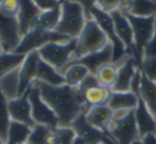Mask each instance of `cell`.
Listing matches in <instances>:
<instances>
[{
	"mask_svg": "<svg viewBox=\"0 0 156 144\" xmlns=\"http://www.w3.org/2000/svg\"><path fill=\"white\" fill-rule=\"evenodd\" d=\"M76 135L87 140L89 144H115L107 132L93 127L86 118L85 112L80 113L72 124Z\"/></svg>",
	"mask_w": 156,
	"mask_h": 144,
	"instance_id": "cell-11",
	"label": "cell"
},
{
	"mask_svg": "<svg viewBox=\"0 0 156 144\" xmlns=\"http://www.w3.org/2000/svg\"><path fill=\"white\" fill-rule=\"evenodd\" d=\"M90 16L91 18H93L96 23L98 24V26L102 28V30L104 31V33L106 34L108 41L111 43L113 48V59L112 62H117L120 61L121 59H123L124 57H126L127 54H129L126 51V48L124 46V44L121 42V40L118 37L117 33H115V25H113L112 17L109 13L102 11L101 9H98V7H93L90 11Z\"/></svg>",
	"mask_w": 156,
	"mask_h": 144,
	"instance_id": "cell-9",
	"label": "cell"
},
{
	"mask_svg": "<svg viewBox=\"0 0 156 144\" xmlns=\"http://www.w3.org/2000/svg\"><path fill=\"white\" fill-rule=\"evenodd\" d=\"M155 135H156V131H155Z\"/></svg>",
	"mask_w": 156,
	"mask_h": 144,
	"instance_id": "cell-49",
	"label": "cell"
},
{
	"mask_svg": "<svg viewBox=\"0 0 156 144\" xmlns=\"http://www.w3.org/2000/svg\"><path fill=\"white\" fill-rule=\"evenodd\" d=\"M111 89L108 86L98 84L92 88H89L83 93V98L89 107L98 105H106L108 104V100L111 95Z\"/></svg>",
	"mask_w": 156,
	"mask_h": 144,
	"instance_id": "cell-24",
	"label": "cell"
},
{
	"mask_svg": "<svg viewBox=\"0 0 156 144\" xmlns=\"http://www.w3.org/2000/svg\"><path fill=\"white\" fill-rule=\"evenodd\" d=\"M9 112L12 121L25 123L29 126H34V122L32 118V109L31 104L28 97V92L18 96L17 98H14L9 100Z\"/></svg>",
	"mask_w": 156,
	"mask_h": 144,
	"instance_id": "cell-15",
	"label": "cell"
},
{
	"mask_svg": "<svg viewBox=\"0 0 156 144\" xmlns=\"http://www.w3.org/2000/svg\"><path fill=\"white\" fill-rule=\"evenodd\" d=\"M41 61V57L37 50L31 51L26 54L23 64L20 67V95L25 94L31 84L37 80V66Z\"/></svg>",
	"mask_w": 156,
	"mask_h": 144,
	"instance_id": "cell-13",
	"label": "cell"
},
{
	"mask_svg": "<svg viewBox=\"0 0 156 144\" xmlns=\"http://www.w3.org/2000/svg\"><path fill=\"white\" fill-rule=\"evenodd\" d=\"M69 40L71 39L57 31H47L37 27H33L26 34L23 35L22 41L16 48L15 52L27 54L34 50H39L50 42H66Z\"/></svg>",
	"mask_w": 156,
	"mask_h": 144,
	"instance_id": "cell-8",
	"label": "cell"
},
{
	"mask_svg": "<svg viewBox=\"0 0 156 144\" xmlns=\"http://www.w3.org/2000/svg\"><path fill=\"white\" fill-rule=\"evenodd\" d=\"M0 144H5V142L3 141V140L1 139V138H0Z\"/></svg>",
	"mask_w": 156,
	"mask_h": 144,
	"instance_id": "cell-44",
	"label": "cell"
},
{
	"mask_svg": "<svg viewBox=\"0 0 156 144\" xmlns=\"http://www.w3.org/2000/svg\"><path fill=\"white\" fill-rule=\"evenodd\" d=\"M76 46V39H71L66 42H50L37 51L42 60L49 63L62 73L73 59Z\"/></svg>",
	"mask_w": 156,
	"mask_h": 144,
	"instance_id": "cell-6",
	"label": "cell"
},
{
	"mask_svg": "<svg viewBox=\"0 0 156 144\" xmlns=\"http://www.w3.org/2000/svg\"><path fill=\"white\" fill-rule=\"evenodd\" d=\"M77 46L73 59L98 51L109 43L106 34L93 18H88L80 34L76 37ZM72 59V60H73Z\"/></svg>",
	"mask_w": 156,
	"mask_h": 144,
	"instance_id": "cell-4",
	"label": "cell"
},
{
	"mask_svg": "<svg viewBox=\"0 0 156 144\" xmlns=\"http://www.w3.org/2000/svg\"><path fill=\"white\" fill-rule=\"evenodd\" d=\"M0 91L8 100H12L20 96V67L0 77Z\"/></svg>",
	"mask_w": 156,
	"mask_h": 144,
	"instance_id": "cell-20",
	"label": "cell"
},
{
	"mask_svg": "<svg viewBox=\"0 0 156 144\" xmlns=\"http://www.w3.org/2000/svg\"><path fill=\"white\" fill-rule=\"evenodd\" d=\"M138 97L142 99L147 109L156 118V82L149 79L143 73L141 77L140 92Z\"/></svg>",
	"mask_w": 156,
	"mask_h": 144,
	"instance_id": "cell-23",
	"label": "cell"
},
{
	"mask_svg": "<svg viewBox=\"0 0 156 144\" xmlns=\"http://www.w3.org/2000/svg\"><path fill=\"white\" fill-rule=\"evenodd\" d=\"M54 128H50L44 125L35 124L31 129L29 135L28 144H52Z\"/></svg>",
	"mask_w": 156,
	"mask_h": 144,
	"instance_id": "cell-31",
	"label": "cell"
},
{
	"mask_svg": "<svg viewBox=\"0 0 156 144\" xmlns=\"http://www.w3.org/2000/svg\"><path fill=\"white\" fill-rule=\"evenodd\" d=\"M32 1L41 12L55 9L61 5L59 0H32Z\"/></svg>",
	"mask_w": 156,
	"mask_h": 144,
	"instance_id": "cell-38",
	"label": "cell"
},
{
	"mask_svg": "<svg viewBox=\"0 0 156 144\" xmlns=\"http://www.w3.org/2000/svg\"><path fill=\"white\" fill-rule=\"evenodd\" d=\"M40 11L32 0H20V11L17 14V20L20 24L22 34H26L29 30L35 26Z\"/></svg>",
	"mask_w": 156,
	"mask_h": 144,
	"instance_id": "cell-19",
	"label": "cell"
},
{
	"mask_svg": "<svg viewBox=\"0 0 156 144\" xmlns=\"http://www.w3.org/2000/svg\"><path fill=\"white\" fill-rule=\"evenodd\" d=\"M37 80L40 82H43L49 86H62L65 84V80L63 77V74L59 69L50 65L49 63L45 62L41 59L37 66Z\"/></svg>",
	"mask_w": 156,
	"mask_h": 144,
	"instance_id": "cell-21",
	"label": "cell"
},
{
	"mask_svg": "<svg viewBox=\"0 0 156 144\" xmlns=\"http://www.w3.org/2000/svg\"><path fill=\"white\" fill-rule=\"evenodd\" d=\"M24 144H28V143H24Z\"/></svg>",
	"mask_w": 156,
	"mask_h": 144,
	"instance_id": "cell-47",
	"label": "cell"
},
{
	"mask_svg": "<svg viewBox=\"0 0 156 144\" xmlns=\"http://www.w3.org/2000/svg\"><path fill=\"white\" fill-rule=\"evenodd\" d=\"M76 132L71 126L57 127L54 129L52 144H73Z\"/></svg>",
	"mask_w": 156,
	"mask_h": 144,
	"instance_id": "cell-33",
	"label": "cell"
},
{
	"mask_svg": "<svg viewBox=\"0 0 156 144\" xmlns=\"http://www.w3.org/2000/svg\"><path fill=\"white\" fill-rule=\"evenodd\" d=\"M144 57H149V58H156V15H155V31H154L153 37L151 39V41L149 42V44L147 45V47L144 48L143 51V58Z\"/></svg>",
	"mask_w": 156,
	"mask_h": 144,
	"instance_id": "cell-39",
	"label": "cell"
},
{
	"mask_svg": "<svg viewBox=\"0 0 156 144\" xmlns=\"http://www.w3.org/2000/svg\"><path fill=\"white\" fill-rule=\"evenodd\" d=\"M139 97L132 91L127 92H115L112 91L107 105L113 110H135L138 105Z\"/></svg>",
	"mask_w": 156,
	"mask_h": 144,
	"instance_id": "cell-22",
	"label": "cell"
},
{
	"mask_svg": "<svg viewBox=\"0 0 156 144\" xmlns=\"http://www.w3.org/2000/svg\"><path fill=\"white\" fill-rule=\"evenodd\" d=\"M62 74L65 80V84L78 88L83 80L90 74V71L83 64L73 62L65 67Z\"/></svg>",
	"mask_w": 156,
	"mask_h": 144,
	"instance_id": "cell-26",
	"label": "cell"
},
{
	"mask_svg": "<svg viewBox=\"0 0 156 144\" xmlns=\"http://www.w3.org/2000/svg\"><path fill=\"white\" fill-rule=\"evenodd\" d=\"M59 1H60V2H63V1H64V0H59Z\"/></svg>",
	"mask_w": 156,
	"mask_h": 144,
	"instance_id": "cell-46",
	"label": "cell"
},
{
	"mask_svg": "<svg viewBox=\"0 0 156 144\" xmlns=\"http://www.w3.org/2000/svg\"><path fill=\"white\" fill-rule=\"evenodd\" d=\"M32 127L25 123L12 121L8 130L5 144H24L28 142Z\"/></svg>",
	"mask_w": 156,
	"mask_h": 144,
	"instance_id": "cell-25",
	"label": "cell"
},
{
	"mask_svg": "<svg viewBox=\"0 0 156 144\" xmlns=\"http://www.w3.org/2000/svg\"><path fill=\"white\" fill-rule=\"evenodd\" d=\"M132 144H143V142H142V140L141 139H138V140H136V141H134Z\"/></svg>",
	"mask_w": 156,
	"mask_h": 144,
	"instance_id": "cell-43",
	"label": "cell"
},
{
	"mask_svg": "<svg viewBox=\"0 0 156 144\" xmlns=\"http://www.w3.org/2000/svg\"><path fill=\"white\" fill-rule=\"evenodd\" d=\"M43 99L51 107L58 116L59 126H72L75 118L83 112H87L89 106L78 88L69 84L49 86L35 80Z\"/></svg>",
	"mask_w": 156,
	"mask_h": 144,
	"instance_id": "cell-1",
	"label": "cell"
},
{
	"mask_svg": "<svg viewBox=\"0 0 156 144\" xmlns=\"http://www.w3.org/2000/svg\"><path fill=\"white\" fill-rule=\"evenodd\" d=\"M27 92H28V97L31 104L32 118L34 124L44 125L54 129L59 127L58 116L51 109V107L43 99L37 81L31 84Z\"/></svg>",
	"mask_w": 156,
	"mask_h": 144,
	"instance_id": "cell-7",
	"label": "cell"
},
{
	"mask_svg": "<svg viewBox=\"0 0 156 144\" xmlns=\"http://www.w3.org/2000/svg\"><path fill=\"white\" fill-rule=\"evenodd\" d=\"M140 71L149 79L156 82V58L144 57L140 65Z\"/></svg>",
	"mask_w": 156,
	"mask_h": 144,
	"instance_id": "cell-35",
	"label": "cell"
},
{
	"mask_svg": "<svg viewBox=\"0 0 156 144\" xmlns=\"http://www.w3.org/2000/svg\"><path fill=\"white\" fill-rule=\"evenodd\" d=\"M3 51V49H2V46H1V43H0V54Z\"/></svg>",
	"mask_w": 156,
	"mask_h": 144,
	"instance_id": "cell-45",
	"label": "cell"
},
{
	"mask_svg": "<svg viewBox=\"0 0 156 144\" xmlns=\"http://www.w3.org/2000/svg\"><path fill=\"white\" fill-rule=\"evenodd\" d=\"M72 1H75V2L79 3V5L83 8V10H85L88 18H91V16H90V11H91L92 8L96 5V1H98V0H72Z\"/></svg>",
	"mask_w": 156,
	"mask_h": 144,
	"instance_id": "cell-40",
	"label": "cell"
},
{
	"mask_svg": "<svg viewBox=\"0 0 156 144\" xmlns=\"http://www.w3.org/2000/svg\"><path fill=\"white\" fill-rule=\"evenodd\" d=\"M113 59V48L111 43L109 42L104 48L98 50V51L91 52V54H85L83 57H79L77 59H73L69 62V64L73 62H77L83 64L91 74H95V72L98 69V67L106 63L112 62Z\"/></svg>",
	"mask_w": 156,
	"mask_h": 144,
	"instance_id": "cell-16",
	"label": "cell"
},
{
	"mask_svg": "<svg viewBox=\"0 0 156 144\" xmlns=\"http://www.w3.org/2000/svg\"><path fill=\"white\" fill-rule=\"evenodd\" d=\"M143 144H156V135L155 133H150L141 138Z\"/></svg>",
	"mask_w": 156,
	"mask_h": 144,
	"instance_id": "cell-41",
	"label": "cell"
},
{
	"mask_svg": "<svg viewBox=\"0 0 156 144\" xmlns=\"http://www.w3.org/2000/svg\"><path fill=\"white\" fill-rule=\"evenodd\" d=\"M134 113L140 138H143L144 135H150V133H155L156 118L147 109V107L140 97L138 99V105L134 110Z\"/></svg>",
	"mask_w": 156,
	"mask_h": 144,
	"instance_id": "cell-18",
	"label": "cell"
},
{
	"mask_svg": "<svg viewBox=\"0 0 156 144\" xmlns=\"http://www.w3.org/2000/svg\"><path fill=\"white\" fill-rule=\"evenodd\" d=\"M154 1H155V2H156V0H154Z\"/></svg>",
	"mask_w": 156,
	"mask_h": 144,
	"instance_id": "cell-48",
	"label": "cell"
},
{
	"mask_svg": "<svg viewBox=\"0 0 156 144\" xmlns=\"http://www.w3.org/2000/svg\"><path fill=\"white\" fill-rule=\"evenodd\" d=\"M128 0H98L96 7L106 13H112L118 10L125 11L127 8Z\"/></svg>",
	"mask_w": 156,
	"mask_h": 144,
	"instance_id": "cell-34",
	"label": "cell"
},
{
	"mask_svg": "<svg viewBox=\"0 0 156 144\" xmlns=\"http://www.w3.org/2000/svg\"><path fill=\"white\" fill-rule=\"evenodd\" d=\"M115 63L119 66V71H118L117 79L113 86H111V91H115V92L130 91L132 81L139 69L136 60L132 54H127L123 59Z\"/></svg>",
	"mask_w": 156,
	"mask_h": 144,
	"instance_id": "cell-12",
	"label": "cell"
},
{
	"mask_svg": "<svg viewBox=\"0 0 156 144\" xmlns=\"http://www.w3.org/2000/svg\"><path fill=\"white\" fill-rule=\"evenodd\" d=\"M139 17H151L156 15V2L154 0H128L125 11Z\"/></svg>",
	"mask_w": 156,
	"mask_h": 144,
	"instance_id": "cell-27",
	"label": "cell"
},
{
	"mask_svg": "<svg viewBox=\"0 0 156 144\" xmlns=\"http://www.w3.org/2000/svg\"><path fill=\"white\" fill-rule=\"evenodd\" d=\"M26 54H18V52H5L0 54V77L5 75L9 72L20 67L25 60Z\"/></svg>",
	"mask_w": 156,
	"mask_h": 144,
	"instance_id": "cell-29",
	"label": "cell"
},
{
	"mask_svg": "<svg viewBox=\"0 0 156 144\" xmlns=\"http://www.w3.org/2000/svg\"><path fill=\"white\" fill-rule=\"evenodd\" d=\"M73 144H89L87 142V140L83 139V137H80V135H75V138H74V141H73Z\"/></svg>",
	"mask_w": 156,
	"mask_h": 144,
	"instance_id": "cell-42",
	"label": "cell"
},
{
	"mask_svg": "<svg viewBox=\"0 0 156 144\" xmlns=\"http://www.w3.org/2000/svg\"><path fill=\"white\" fill-rule=\"evenodd\" d=\"M20 0H0V13L17 17Z\"/></svg>",
	"mask_w": 156,
	"mask_h": 144,
	"instance_id": "cell-36",
	"label": "cell"
},
{
	"mask_svg": "<svg viewBox=\"0 0 156 144\" xmlns=\"http://www.w3.org/2000/svg\"><path fill=\"white\" fill-rule=\"evenodd\" d=\"M108 135L115 144H132L136 140L141 139L135 120L134 110L113 111Z\"/></svg>",
	"mask_w": 156,
	"mask_h": 144,
	"instance_id": "cell-2",
	"label": "cell"
},
{
	"mask_svg": "<svg viewBox=\"0 0 156 144\" xmlns=\"http://www.w3.org/2000/svg\"><path fill=\"white\" fill-rule=\"evenodd\" d=\"M87 19V14L79 3L64 0L61 2V17L56 31L69 39H76L80 34Z\"/></svg>",
	"mask_w": 156,
	"mask_h": 144,
	"instance_id": "cell-3",
	"label": "cell"
},
{
	"mask_svg": "<svg viewBox=\"0 0 156 144\" xmlns=\"http://www.w3.org/2000/svg\"><path fill=\"white\" fill-rule=\"evenodd\" d=\"M86 118L93 127L108 133V128L112 121L113 110L108 105L92 106L86 112Z\"/></svg>",
	"mask_w": 156,
	"mask_h": 144,
	"instance_id": "cell-17",
	"label": "cell"
},
{
	"mask_svg": "<svg viewBox=\"0 0 156 144\" xmlns=\"http://www.w3.org/2000/svg\"><path fill=\"white\" fill-rule=\"evenodd\" d=\"M133 28L134 33V51L133 57L136 60L138 67L140 68V65L143 60V51L149 42L153 37L154 31H155V16L151 17H139V16L132 15L129 13H126Z\"/></svg>",
	"mask_w": 156,
	"mask_h": 144,
	"instance_id": "cell-5",
	"label": "cell"
},
{
	"mask_svg": "<svg viewBox=\"0 0 156 144\" xmlns=\"http://www.w3.org/2000/svg\"><path fill=\"white\" fill-rule=\"evenodd\" d=\"M8 103L9 100L0 91V138L5 142L7 141L8 130H9L10 124L12 122Z\"/></svg>",
	"mask_w": 156,
	"mask_h": 144,
	"instance_id": "cell-32",
	"label": "cell"
},
{
	"mask_svg": "<svg viewBox=\"0 0 156 144\" xmlns=\"http://www.w3.org/2000/svg\"><path fill=\"white\" fill-rule=\"evenodd\" d=\"M118 71H119V66L115 62H109L98 67L94 75L96 76L98 82L102 86H108L111 89V86H113L115 79H117Z\"/></svg>",
	"mask_w": 156,
	"mask_h": 144,
	"instance_id": "cell-30",
	"label": "cell"
},
{
	"mask_svg": "<svg viewBox=\"0 0 156 144\" xmlns=\"http://www.w3.org/2000/svg\"><path fill=\"white\" fill-rule=\"evenodd\" d=\"M98 84H101V83L98 82L96 76L94 75V74L90 73L89 75L83 80V82L78 86V90H79V92H80L81 94H83L86 90H88L89 88H92V86H98Z\"/></svg>",
	"mask_w": 156,
	"mask_h": 144,
	"instance_id": "cell-37",
	"label": "cell"
},
{
	"mask_svg": "<svg viewBox=\"0 0 156 144\" xmlns=\"http://www.w3.org/2000/svg\"><path fill=\"white\" fill-rule=\"evenodd\" d=\"M115 25V33L126 48V51L133 56L134 51V33L128 17L121 10L110 13Z\"/></svg>",
	"mask_w": 156,
	"mask_h": 144,
	"instance_id": "cell-14",
	"label": "cell"
},
{
	"mask_svg": "<svg viewBox=\"0 0 156 144\" xmlns=\"http://www.w3.org/2000/svg\"><path fill=\"white\" fill-rule=\"evenodd\" d=\"M20 24L16 16L0 13V43L3 51L13 52L22 41Z\"/></svg>",
	"mask_w": 156,
	"mask_h": 144,
	"instance_id": "cell-10",
	"label": "cell"
},
{
	"mask_svg": "<svg viewBox=\"0 0 156 144\" xmlns=\"http://www.w3.org/2000/svg\"><path fill=\"white\" fill-rule=\"evenodd\" d=\"M60 17L61 5L59 7L55 8V9L41 12L37 22H35L34 27H37V28H41L43 30L47 31H56L59 22H60Z\"/></svg>",
	"mask_w": 156,
	"mask_h": 144,
	"instance_id": "cell-28",
	"label": "cell"
}]
</instances>
